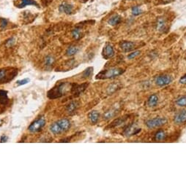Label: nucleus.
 I'll return each mask as SVG.
<instances>
[{
	"label": "nucleus",
	"mask_w": 186,
	"mask_h": 186,
	"mask_svg": "<svg viewBox=\"0 0 186 186\" xmlns=\"http://www.w3.org/2000/svg\"><path fill=\"white\" fill-rule=\"evenodd\" d=\"M71 126L70 121L67 118L60 119L54 122L50 126V131L54 135H58L66 132L70 129Z\"/></svg>",
	"instance_id": "obj_1"
},
{
	"label": "nucleus",
	"mask_w": 186,
	"mask_h": 186,
	"mask_svg": "<svg viewBox=\"0 0 186 186\" xmlns=\"http://www.w3.org/2000/svg\"><path fill=\"white\" fill-rule=\"evenodd\" d=\"M70 86V84L67 83V82H61V83L58 84L53 88H51L50 91H48V97L50 99L60 98L67 93V91L70 88H69Z\"/></svg>",
	"instance_id": "obj_2"
},
{
	"label": "nucleus",
	"mask_w": 186,
	"mask_h": 186,
	"mask_svg": "<svg viewBox=\"0 0 186 186\" xmlns=\"http://www.w3.org/2000/svg\"><path fill=\"white\" fill-rule=\"evenodd\" d=\"M125 72L123 69L122 68H112L106 70H103L96 75L95 78L97 80H104V79L113 78L115 77L120 76Z\"/></svg>",
	"instance_id": "obj_3"
},
{
	"label": "nucleus",
	"mask_w": 186,
	"mask_h": 186,
	"mask_svg": "<svg viewBox=\"0 0 186 186\" xmlns=\"http://www.w3.org/2000/svg\"><path fill=\"white\" fill-rule=\"evenodd\" d=\"M18 75V69L15 68L0 69V83H7Z\"/></svg>",
	"instance_id": "obj_4"
},
{
	"label": "nucleus",
	"mask_w": 186,
	"mask_h": 186,
	"mask_svg": "<svg viewBox=\"0 0 186 186\" xmlns=\"http://www.w3.org/2000/svg\"><path fill=\"white\" fill-rule=\"evenodd\" d=\"M167 123V120L165 118H155L150 119L146 121V127L149 129H155V128L161 127Z\"/></svg>",
	"instance_id": "obj_5"
},
{
	"label": "nucleus",
	"mask_w": 186,
	"mask_h": 186,
	"mask_svg": "<svg viewBox=\"0 0 186 186\" xmlns=\"http://www.w3.org/2000/svg\"><path fill=\"white\" fill-rule=\"evenodd\" d=\"M45 124H46V120H45V118H40L30 124L28 129H29V131H31V132L32 133L37 132V131H40L41 129H43V127L44 126Z\"/></svg>",
	"instance_id": "obj_6"
},
{
	"label": "nucleus",
	"mask_w": 186,
	"mask_h": 186,
	"mask_svg": "<svg viewBox=\"0 0 186 186\" xmlns=\"http://www.w3.org/2000/svg\"><path fill=\"white\" fill-rule=\"evenodd\" d=\"M88 83H83L78 85V84H73L71 86V93L75 97H78L80 94H82L83 92L85 91L86 88H87Z\"/></svg>",
	"instance_id": "obj_7"
},
{
	"label": "nucleus",
	"mask_w": 186,
	"mask_h": 186,
	"mask_svg": "<svg viewBox=\"0 0 186 186\" xmlns=\"http://www.w3.org/2000/svg\"><path fill=\"white\" fill-rule=\"evenodd\" d=\"M172 82V78L169 75H163L158 76L155 78V83L158 86H165L170 84Z\"/></svg>",
	"instance_id": "obj_8"
},
{
	"label": "nucleus",
	"mask_w": 186,
	"mask_h": 186,
	"mask_svg": "<svg viewBox=\"0 0 186 186\" xmlns=\"http://www.w3.org/2000/svg\"><path fill=\"white\" fill-rule=\"evenodd\" d=\"M114 56L113 47L109 43H107L103 50V57L105 59H110Z\"/></svg>",
	"instance_id": "obj_9"
},
{
	"label": "nucleus",
	"mask_w": 186,
	"mask_h": 186,
	"mask_svg": "<svg viewBox=\"0 0 186 186\" xmlns=\"http://www.w3.org/2000/svg\"><path fill=\"white\" fill-rule=\"evenodd\" d=\"M174 121L177 125H181L186 123V110H183L178 112L174 116Z\"/></svg>",
	"instance_id": "obj_10"
},
{
	"label": "nucleus",
	"mask_w": 186,
	"mask_h": 186,
	"mask_svg": "<svg viewBox=\"0 0 186 186\" xmlns=\"http://www.w3.org/2000/svg\"><path fill=\"white\" fill-rule=\"evenodd\" d=\"M120 47L124 52H130L131 50H134L136 44L133 42H128V41H123L120 43Z\"/></svg>",
	"instance_id": "obj_11"
},
{
	"label": "nucleus",
	"mask_w": 186,
	"mask_h": 186,
	"mask_svg": "<svg viewBox=\"0 0 186 186\" xmlns=\"http://www.w3.org/2000/svg\"><path fill=\"white\" fill-rule=\"evenodd\" d=\"M59 10L60 13H65L67 15H70L73 11V6L72 5L67 2H63L59 5Z\"/></svg>",
	"instance_id": "obj_12"
},
{
	"label": "nucleus",
	"mask_w": 186,
	"mask_h": 186,
	"mask_svg": "<svg viewBox=\"0 0 186 186\" xmlns=\"http://www.w3.org/2000/svg\"><path fill=\"white\" fill-rule=\"evenodd\" d=\"M141 131V129H139L134 124H130L125 129V134L127 136H133L136 134Z\"/></svg>",
	"instance_id": "obj_13"
},
{
	"label": "nucleus",
	"mask_w": 186,
	"mask_h": 186,
	"mask_svg": "<svg viewBox=\"0 0 186 186\" xmlns=\"http://www.w3.org/2000/svg\"><path fill=\"white\" fill-rule=\"evenodd\" d=\"M16 5L18 8H23L27 5H35L36 7H38V4L34 0H18Z\"/></svg>",
	"instance_id": "obj_14"
},
{
	"label": "nucleus",
	"mask_w": 186,
	"mask_h": 186,
	"mask_svg": "<svg viewBox=\"0 0 186 186\" xmlns=\"http://www.w3.org/2000/svg\"><path fill=\"white\" fill-rule=\"evenodd\" d=\"M128 118H129V115H125L123 116V117L117 118V119L114 120V121L110 124L109 127L113 128V127H116V126H122L123 124L126 123V121H127Z\"/></svg>",
	"instance_id": "obj_15"
},
{
	"label": "nucleus",
	"mask_w": 186,
	"mask_h": 186,
	"mask_svg": "<svg viewBox=\"0 0 186 186\" xmlns=\"http://www.w3.org/2000/svg\"><path fill=\"white\" fill-rule=\"evenodd\" d=\"M118 110L116 109V108H112L109 109L108 110H107V111L105 112L104 114H103V119L104 120H109L112 118L114 117V116L116 115V114L117 113Z\"/></svg>",
	"instance_id": "obj_16"
},
{
	"label": "nucleus",
	"mask_w": 186,
	"mask_h": 186,
	"mask_svg": "<svg viewBox=\"0 0 186 186\" xmlns=\"http://www.w3.org/2000/svg\"><path fill=\"white\" fill-rule=\"evenodd\" d=\"M78 108V103L77 101H71L68 104V105L67 106V112H68L69 114H73L74 112H76L77 110V109Z\"/></svg>",
	"instance_id": "obj_17"
},
{
	"label": "nucleus",
	"mask_w": 186,
	"mask_h": 186,
	"mask_svg": "<svg viewBox=\"0 0 186 186\" xmlns=\"http://www.w3.org/2000/svg\"><path fill=\"white\" fill-rule=\"evenodd\" d=\"M99 116H100V115L95 110L90 112L88 115V118H89L90 122L93 124H96L97 123L99 120Z\"/></svg>",
	"instance_id": "obj_18"
},
{
	"label": "nucleus",
	"mask_w": 186,
	"mask_h": 186,
	"mask_svg": "<svg viewBox=\"0 0 186 186\" xmlns=\"http://www.w3.org/2000/svg\"><path fill=\"white\" fill-rule=\"evenodd\" d=\"M158 103V97L156 94H153L148 98L147 104L150 108H154Z\"/></svg>",
	"instance_id": "obj_19"
},
{
	"label": "nucleus",
	"mask_w": 186,
	"mask_h": 186,
	"mask_svg": "<svg viewBox=\"0 0 186 186\" xmlns=\"http://www.w3.org/2000/svg\"><path fill=\"white\" fill-rule=\"evenodd\" d=\"M122 20L121 16H120L119 15H114V16H112V18L108 20V24L111 26H116L117 24H119Z\"/></svg>",
	"instance_id": "obj_20"
},
{
	"label": "nucleus",
	"mask_w": 186,
	"mask_h": 186,
	"mask_svg": "<svg viewBox=\"0 0 186 186\" xmlns=\"http://www.w3.org/2000/svg\"><path fill=\"white\" fill-rule=\"evenodd\" d=\"M9 99L7 97V91L0 90V104H6L8 102Z\"/></svg>",
	"instance_id": "obj_21"
},
{
	"label": "nucleus",
	"mask_w": 186,
	"mask_h": 186,
	"mask_svg": "<svg viewBox=\"0 0 186 186\" xmlns=\"http://www.w3.org/2000/svg\"><path fill=\"white\" fill-rule=\"evenodd\" d=\"M120 88H121V86H120L119 83L114 82V83L111 84V85L107 88V93H108V94H112V93H114L116 91H117L118 89H120Z\"/></svg>",
	"instance_id": "obj_22"
},
{
	"label": "nucleus",
	"mask_w": 186,
	"mask_h": 186,
	"mask_svg": "<svg viewBox=\"0 0 186 186\" xmlns=\"http://www.w3.org/2000/svg\"><path fill=\"white\" fill-rule=\"evenodd\" d=\"M166 21L165 20L162 18H160L158 20V23H157V29L159 31H163L164 30H166Z\"/></svg>",
	"instance_id": "obj_23"
},
{
	"label": "nucleus",
	"mask_w": 186,
	"mask_h": 186,
	"mask_svg": "<svg viewBox=\"0 0 186 186\" xmlns=\"http://www.w3.org/2000/svg\"><path fill=\"white\" fill-rule=\"evenodd\" d=\"M78 48L76 46H70L66 50V54L68 56H72L76 55L77 53L78 52Z\"/></svg>",
	"instance_id": "obj_24"
},
{
	"label": "nucleus",
	"mask_w": 186,
	"mask_h": 186,
	"mask_svg": "<svg viewBox=\"0 0 186 186\" xmlns=\"http://www.w3.org/2000/svg\"><path fill=\"white\" fill-rule=\"evenodd\" d=\"M166 133L164 131L160 130L155 135V140L156 141H162L166 139Z\"/></svg>",
	"instance_id": "obj_25"
},
{
	"label": "nucleus",
	"mask_w": 186,
	"mask_h": 186,
	"mask_svg": "<svg viewBox=\"0 0 186 186\" xmlns=\"http://www.w3.org/2000/svg\"><path fill=\"white\" fill-rule=\"evenodd\" d=\"M72 36L75 39H79L82 37V32H81V29L79 28H76L72 31Z\"/></svg>",
	"instance_id": "obj_26"
},
{
	"label": "nucleus",
	"mask_w": 186,
	"mask_h": 186,
	"mask_svg": "<svg viewBox=\"0 0 186 186\" xmlns=\"http://www.w3.org/2000/svg\"><path fill=\"white\" fill-rule=\"evenodd\" d=\"M93 70H94L93 67H88L87 69H86L84 71L83 74H82L83 78H89V77H91L93 73Z\"/></svg>",
	"instance_id": "obj_27"
},
{
	"label": "nucleus",
	"mask_w": 186,
	"mask_h": 186,
	"mask_svg": "<svg viewBox=\"0 0 186 186\" xmlns=\"http://www.w3.org/2000/svg\"><path fill=\"white\" fill-rule=\"evenodd\" d=\"M54 61H55V59H54L53 56H46V58L45 59V64H46V67H51V66L54 64Z\"/></svg>",
	"instance_id": "obj_28"
},
{
	"label": "nucleus",
	"mask_w": 186,
	"mask_h": 186,
	"mask_svg": "<svg viewBox=\"0 0 186 186\" xmlns=\"http://www.w3.org/2000/svg\"><path fill=\"white\" fill-rule=\"evenodd\" d=\"M176 104L179 107H186V97L185 96L180 97L179 99H177Z\"/></svg>",
	"instance_id": "obj_29"
},
{
	"label": "nucleus",
	"mask_w": 186,
	"mask_h": 186,
	"mask_svg": "<svg viewBox=\"0 0 186 186\" xmlns=\"http://www.w3.org/2000/svg\"><path fill=\"white\" fill-rule=\"evenodd\" d=\"M132 13L134 16H139V15L142 14V10L139 8V7L135 6L132 8Z\"/></svg>",
	"instance_id": "obj_30"
},
{
	"label": "nucleus",
	"mask_w": 186,
	"mask_h": 186,
	"mask_svg": "<svg viewBox=\"0 0 186 186\" xmlns=\"http://www.w3.org/2000/svg\"><path fill=\"white\" fill-rule=\"evenodd\" d=\"M140 54L139 50H136V51H134L131 53H130L128 56H127V59H133L134 58H136V56H138Z\"/></svg>",
	"instance_id": "obj_31"
},
{
	"label": "nucleus",
	"mask_w": 186,
	"mask_h": 186,
	"mask_svg": "<svg viewBox=\"0 0 186 186\" xmlns=\"http://www.w3.org/2000/svg\"><path fill=\"white\" fill-rule=\"evenodd\" d=\"M29 82V79L25 78V79H23V80H18V81H17V84H18V86H23V85H26V84H27Z\"/></svg>",
	"instance_id": "obj_32"
},
{
	"label": "nucleus",
	"mask_w": 186,
	"mask_h": 186,
	"mask_svg": "<svg viewBox=\"0 0 186 186\" xmlns=\"http://www.w3.org/2000/svg\"><path fill=\"white\" fill-rule=\"evenodd\" d=\"M7 25V20L5 19V18H1V19H0V27L2 28V29H5V27H6Z\"/></svg>",
	"instance_id": "obj_33"
},
{
	"label": "nucleus",
	"mask_w": 186,
	"mask_h": 186,
	"mask_svg": "<svg viewBox=\"0 0 186 186\" xmlns=\"http://www.w3.org/2000/svg\"><path fill=\"white\" fill-rule=\"evenodd\" d=\"M14 42H15L14 39H13V38H11V39H8V40L7 41L6 46H7V47H10V46H12L14 44Z\"/></svg>",
	"instance_id": "obj_34"
},
{
	"label": "nucleus",
	"mask_w": 186,
	"mask_h": 186,
	"mask_svg": "<svg viewBox=\"0 0 186 186\" xmlns=\"http://www.w3.org/2000/svg\"><path fill=\"white\" fill-rule=\"evenodd\" d=\"M180 82L181 84H186V75L180 79Z\"/></svg>",
	"instance_id": "obj_35"
},
{
	"label": "nucleus",
	"mask_w": 186,
	"mask_h": 186,
	"mask_svg": "<svg viewBox=\"0 0 186 186\" xmlns=\"http://www.w3.org/2000/svg\"><path fill=\"white\" fill-rule=\"evenodd\" d=\"M7 137L5 136V135H3V136H2L1 138H0V142H1L2 143L7 142Z\"/></svg>",
	"instance_id": "obj_36"
}]
</instances>
